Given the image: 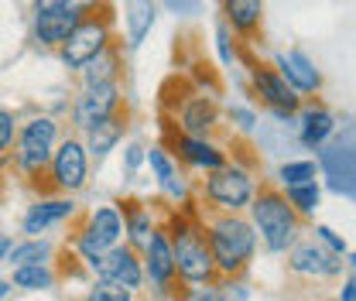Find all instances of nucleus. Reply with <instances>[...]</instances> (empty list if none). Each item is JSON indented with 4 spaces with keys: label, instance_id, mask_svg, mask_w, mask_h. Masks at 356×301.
Masks as SVG:
<instances>
[{
    "label": "nucleus",
    "instance_id": "obj_1",
    "mask_svg": "<svg viewBox=\"0 0 356 301\" xmlns=\"http://www.w3.org/2000/svg\"><path fill=\"white\" fill-rule=\"evenodd\" d=\"M206 243H209V254H213V263H216V274H222V277H240L250 267V260H254L257 236H254L250 222L236 219L233 213H222L220 219L209 222Z\"/></svg>",
    "mask_w": 356,
    "mask_h": 301
},
{
    "label": "nucleus",
    "instance_id": "obj_2",
    "mask_svg": "<svg viewBox=\"0 0 356 301\" xmlns=\"http://www.w3.org/2000/svg\"><path fill=\"white\" fill-rule=\"evenodd\" d=\"M168 243H172V260H175V274L188 284H209L216 277V263L206 243V229L188 222V219H172Z\"/></svg>",
    "mask_w": 356,
    "mask_h": 301
},
{
    "label": "nucleus",
    "instance_id": "obj_3",
    "mask_svg": "<svg viewBox=\"0 0 356 301\" xmlns=\"http://www.w3.org/2000/svg\"><path fill=\"white\" fill-rule=\"evenodd\" d=\"M250 202H254L250 213H254V222H257V229H261V236H264L267 250H274V254L288 250V247L295 243V233H298V222H302V219L288 206L284 192H281L277 185L264 181L261 192H257Z\"/></svg>",
    "mask_w": 356,
    "mask_h": 301
},
{
    "label": "nucleus",
    "instance_id": "obj_4",
    "mask_svg": "<svg viewBox=\"0 0 356 301\" xmlns=\"http://www.w3.org/2000/svg\"><path fill=\"white\" fill-rule=\"evenodd\" d=\"M110 42H113V7L106 0H99L86 17L72 28V35L58 44V55H62V62L69 69H83Z\"/></svg>",
    "mask_w": 356,
    "mask_h": 301
},
{
    "label": "nucleus",
    "instance_id": "obj_5",
    "mask_svg": "<svg viewBox=\"0 0 356 301\" xmlns=\"http://www.w3.org/2000/svg\"><path fill=\"white\" fill-rule=\"evenodd\" d=\"M206 199L222 209V213H240L243 206H250L254 199V178L243 172V168H233V165H222L209 174L206 181Z\"/></svg>",
    "mask_w": 356,
    "mask_h": 301
},
{
    "label": "nucleus",
    "instance_id": "obj_6",
    "mask_svg": "<svg viewBox=\"0 0 356 301\" xmlns=\"http://www.w3.org/2000/svg\"><path fill=\"white\" fill-rule=\"evenodd\" d=\"M55 133H58V127L48 117H38V120L24 124L21 137H17V165L28 174H38L51 161V154H55Z\"/></svg>",
    "mask_w": 356,
    "mask_h": 301
},
{
    "label": "nucleus",
    "instance_id": "obj_7",
    "mask_svg": "<svg viewBox=\"0 0 356 301\" xmlns=\"http://www.w3.org/2000/svg\"><path fill=\"white\" fill-rule=\"evenodd\" d=\"M247 65H250V79H254L257 96L264 99L277 117H291L298 110V92L277 76V69H267V65L254 62V58H247Z\"/></svg>",
    "mask_w": 356,
    "mask_h": 301
},
{
    "label": "nucleus",
    "instance_id": "obj_8",
    "mask_svg": "<svg viewBox=\"0 0 356 301\" xmlns=\"http://www.w3.org/2000/svg\"><path fill=\"white\" fill-rule=\"evenodd\" d=\"M96 274H99V281L117 284V288H124V291H131V295L140 288V281H144V267H140V260L134 254V247H110V250L103 254V260H99Z\"/></svg>",
    "mask_w": 356,
    "mask_h": 301
},
{
    "label": "nucleus",
    "instance_id": "obj_9",
    "mask_svg": "<svg viewBox=\"0 0 356 301\" xmlns=\"http://www.w3.org/2000/svg\"><path fill=\"white\" fill-rule=\"evenodd\" d=\"M86 147L72 137L62 140V147L51 154V174H55V185L62 192H79L86 185Z\"/></svg>",
    "mask_w": 356,
    "mask_h": 301
},
{
    "label": "nucleus",
    "instance_id": "obj_10",
    "mask_svg": "<svg viewBox=\"0 0 356 301\" xmlns=\"http://www.w3.org/2000/svg\"><path fill=\"white\" fill-rule=\"evenodd\" d=\"M226 24L243 44L261 42L264 35V0H222Z\"/></svg>",
    "mask_w": 356,
    "mask_h": 301
},
{
    "label": "nucleus",
    "instance_id": "obj_11",
    "mask_svg": "<svg viewBox=\"0 0 356 301\" xmlns=\"http://www.w3.org/2000/svg\"><path fill=\"white\" fill-rule=\"evenodd\" d=\"M322 168L329 174V185L343 195H353V133L346 130V137H336L325 151H322Z\"/></svg>",
    "mask_w": 356,
    "mask_h": 301
},
{
    "label": "nucleus",
    "instance_id": "obj_12",
    "mask_svg": "<svg viewBox=\"0 0 356 301\" xmlns=\"http://www.w3.org/2000/svg\"><path fill=\"white\" fill-rule=\"evenodd\" d=\"M120 110V83L113 86H86V92L76 103V124L83 130L96 127L99 120H106L110 113Z\"/></svg>",
    "mask_w": 356,
    "mask_h": 301
},
{
    "label": "nucleus",
    "instance_id": "obj_13",
    "mask_svg": "<svg viewBox=\"0 0 356 301\" xmlns=\"http://www.w3.org/2000/svg\"><path fill=\"white\" fill-rule=\"evenodd\" d=\"M144 274L158 284V288H172L175 284V260H172V243L165 229H154L147 247H144Z\"/></svg>",
    "mask_w": 356,
    "mask_h": 301
},
{
    "label": "nucleus",
    "instance_id": "obj_14",
    "mask_svg": "<svg viewBox=\"0 0 356 301\" xmlns=\"http://www.w3.org/2000/svg\"><path fill=\"white\" fill-rule=\"evenodd\" d=\"M178 120H181V133H185V137H202V140H206V133L216 127V120H220V106H216L213 96L192 92V96L181 103Z\"/></svg>",
    "mask_w": 356,
    "mask_h": 301
},
{
    "label": "nucleus",
    "instance_id": "obj_15",
    "mask_svg": "<svg viewBox=\"0 0 356 301\" xmlns=\"http://www.w3.org/2000/svg\"><path fill=\"white\" fill-rule=\"evenodd\" d=\"M86 14H83V10H76V7H58V10L35 14V38H38L42 44H48V48H58V44L72 35V28H76Z\"/></svg>",
    "mask_w": 356,
    "mask_h": 301
},
{
    "label": "nucleus",
    "instance_id": "obj_16",
    "mask_svg": "<svg viewBox=\"0 0 356 301\" xmlns=\"http://www.w3.org/2000/svg\"><path fill=\"white\" fill-rule=\"evenodd\" d=\"M277 76L295 92H315V89L322 86V76L315 72V65L302 51H281L277 55Z\"/></svg>",
    "mask_w": 356,
    "mask_h": 301
},
{
    "label": "nucleus",
    "instance_id": "obj_17",
    "mask_svg": "<svg viewBox=\"0 0 356 301\" xmlns=\"http://www.w3.org/2000/svg\"><path fill=\"white\" fill-rule=\"evenodd\" d=\"M291 270L298 274H312V277H329L343 270V260L336 254H325L318 243H298L291 250Z\"/></svg>",
    "mask_w": 356,
    "mask_h": 301
},
{
    "label": "nucleus",
    "instance_id": "obj_18",
    "mask_svg": "<svg viewBox=\"0 0 356 301\" xmlns=\"http://www.w3.org/2000/svg\"><path fill=\"white\" fill-rule=\"evenodd\" d=\"M120 236H124V219H120V213H117L113 206L89 213V222H86V229H83V240L96 243L99 250H110V247H117Z\"/></svg>",
    "mask_w": 356,
    "mask_h": 301
},
{
    "label": "nucleus",
    "instance_id": "obj_19",
    "mask_svg": "<svg viewBox=\"0 0 356 301\" xmlns=\"http://www.w3.org/2000/svg\"><path fill=\"white\" fill-rule=\"evenodd\" d=\"M175 151L181 161H188V165H195V168H209V172H216L226 165V154H222L220 147H213L209 140H202V137H185V133H175Z\"/></svg>",
    "mask_w": 356,
    "mask_h": 301
},
{
    "label": "nucleus",
    "instance_id": "obj_20",
    "mask_svg": "<svg viewBox=\"0 0 356 301\" xmlns=\"http://www.w3.org/2000/svg\"><path fill=\"white\" fill-rule=\"evenodd\" d=\"M120 69H124V62H120V44L113 38L92 62L83 65V79H86V86H113L117 76H120Z\"/></svg>",
    "mask_w": 356,
    "mask_h": 301
},
{
    "label": "nucleus",
    "instance_id": "obj_21",
    "mask_svg": "<svg viewBox=\"0 0 356 301\" xmlns=\"http://www.w3.org/2000/svg\"><path fill=\"white\" fill-rule=\"evenodd\" d=\"M124 130H127V113H110L106 120H99L96 127H89V151L96 154V158H103V154H110L113 147H117V140L124 137Z\"/></svg>",
    "mask_w": 356,
    "mask_h": 301
},
{
    "label": "nucleus",
    "instance_id": "obj_22",
    "mask_svg": "<svg viewBox=\"0 0 356 301\" xmlns=\"http://www.w3.org/2000/svg\"><path fill=\"white\" fill-rule=\"evenodd\" d=\"M65 215H72V202H69V199L38 202V206H31V209H28V215H24V233H28V236H38V233H44V229H48V226L62 222Z\"/></svg>",
    "mask_w": 356,
    "mask_h": 301
},
{
    "label": "nucleus",
    "instance_id": "obj_23",
    "mask_svg": "<svg viewBox=\"0 0 356 301\" xmlns=\"http://www.w3.org/2000/svg\"><path fill=\"white\" fill-rule=\"evenodd\" d=\"M127 42L137 48L144 42V35L154 28V17H158V7L154 0H127Z\"/></svg>",
    "mask_w": 356,
    "mask_h": 301
},
{
    "label": "nucleus",
    "instance_id": "obj_24",
    "mask_svg": "<svg viewBox=\"0 0 356 301\" xmlns=\"http://www.w3.org/2000/svg\"><path fill=\"white\" fill-rule=\"evenodd\" d=\"M332 130H336V120H332V113L325 106H309L305 110V117H302V144L322 147Z\"/></svg>",
    "mask_w": 356,
    "mask_h": 301
},
{
    "label": "nucleus",
    "instance_id": "obj_25",
    "mask_svg": "<svg viewBox=\"0 0 356 301\" xmlns=\"http://www.w3.org/2000/svg\"><path fill=\"white\" fill-rule=\"evenodd\" d=\"M147 161H151V168L158 174L161 188H165L168 195H175V199H185V181L178 178L175 161L165 154V147H151V151H147Z\"/></svg>",
    "mask_w": 356,
    "mask_h": 301
},
{
    "label": "nucleus",
    "instance_id": "obj_26",
    "mask_svg": "<svg viewBox=\"0 0 356 301\" xmlns=\"http://www.w3.org/2000/svg\"><path fill=\"white\" fill-rule=\"evenodd\" d=\"M124 233H131V243L134 247H147V240H151V233H154V226H151V213L144 209V206H137V202H124Z\"/></svg>",
    "mask_w": 356,
    "mask_h": 301
},
{
    "label": "nucleus",
    "instance_id": "obj_27",
    "mask_svg": "<svg viewBox=\"0 0 356 301\" xmlns=\"http://www.w3.org/2000/svg\"><path fill=\"white\" fill-rule=\"evenodd\" d=\"M284 199H288V206H291L298 215H312L315 213V206H318V185H315V181L295 185V188L284 192Z\"/></svg>",
    "mask_w": 356,
    "mask_h": 301
},
{
    "label": "nucleus",
    "instance_id": "obj_28",
    "mask_svg": "<svg viewBox=\"0 0 356 301\" xmlns=\"http://www.w3.org/2000/svg\"><path fill=\"white\" fill-rule=\"evenodd\" d=\"M14 284L17 288H28V291H38L51 284V270L44 263H31V267H14Z\"/></svg>",
    "mask_w": 356,
    "mask_h": 301
},
{
    "label": "nucleus",
    "instance_id": "obj_29",
    "mask_svg": "<svg viewBox=\"0 0 356 301\" xmlns=\"http://www.w3.org/2000/svg\"><path fill=\"white\" fill-rule=\"evenodd\" d=\"M277 178H281L284 188L305 185V181H315V165H312V161H288V165H281Z\"/></svg>",
    "mask_w": 356,
    "mask_h": 301
},
{
    "label": "nucleus",
    "instance_id": "obj_30",
    "mask_svg": "<svg viewBox=\"0 0 356 301\" xmlns=\"http://www.w3.org/2000/svg\"><path fill=\"white\" fill-rule=\"evenodd\" d=\"M44 254H48L44 243L28 240V243H21V247H10V263H14V267H31V263H42Z\"/></svg>",
    "mask_w": 356,
    "mask_h": 301
},
{
    "label": "nucleus",
    "instance_id": "obj_31",
    "mask_svg": "<svg viewBox=\"0 0 356 301\" xmlns=\"http://www.w3.org/2000/svg\"><path fill=\"white\" fill-rule=\"evenodd\" d=\"M14 144V117L7 110H0V154Z\"/></svg>",
    "mask_w": 356,
    "mask_h": 301
},
{
    "label": "nucleus",
    "instance_id": "obj_32",
    "mask_svg": "<svg viewBox=\"0 0 356 301\" xmlns=\"http://www.w3.org/2000/svg\"><path fill=\"white\" fill-rule=\"evenodd\" d=\"M315 233H318V240H322V243H329V247H332V254H336V257H343V254H346V243H343V240H339L329 226H318Z\"/></svg>",
    "mask_w": 356,
    "mask_h": 301
},
{
    "label": "nucleus",
    "instance_id": "obj_33",
    "mask_svg": "<svg viewBox=\"0 0 356 301\" xmlns=\"http://www.w3.org/2000/svg\"><path fill=\"white\" fill-rule=\"evenodd\" d=\"M216 301H247V288H240V284H220Z\"/></svg>",
    "mask_w": 356,
    "mask_h": 301
},
{
    "label": "nucleus",
    "instance_id": "obj_34",
    "mask_svg": "<svg viewBox=\"0 0 356 301\" xmlns=\"http://www.w3.org/2000/svg\"><path fill=\"white\" fill-rule=\"evenodd\" d=\"M220 51H222V62H233V51H229V35H226V28H220Z\"/></svg>",
    "mask_w": 356,
    "mask_h": 301
},
{
    "label": "nucleus",
    "instance_id": "obj_35",
    "mask_svg": "<svg viewBox=\"0 0 356 301\" xmlns=\"http://www.w3.org/2000/svg\"><path fill=\"white\" fill-rule=\"evenodd\" d=\"M356 298V284H353V274L346 277V284H343V298L339 301H353Z\"/></svg>",
    "mask_w": 356,
    "mask_h": 301
},
{
    "label": "nucleus",
    "instance_id": "obj_36",
    "mask_svg": "<svg viewBox=\"0 0 356 301\" xmlns=\"http://www.w3.org/2000/svg\"><path fill=\"white\" fill-rule=\"evenodd\" d=\"M10 247H14V243H10V236H3V233H0V260L10 254Z\"/></svg>",
    "mask_w": 356,
    "mask_h": 301
},
{
    "label": "nucleus",
    "instance_id": "obj_37",
    "mask_svg": "<svg viewBox=\"0 0 356 301\" xmlns=\"http://www.w3.org/2000/svg\"><path fill=\"white\" fill-rule=\"evenodd\" d=\"M192 301H216V298H213V295H202V291H199V295H195Z\"/></svg>",
    "mask_w": 356,
    "mask_h": 301
},
{
    "label": "nucleus",
    "instance_id": "obj_38",
    "mask_svg": "<svg viewBox=\"0 0 356 301\" xmlns=\"http://www.w3.org/2000/svg\"><path fill=\"white\" fill-rule=\"evenodd\" d=\"M3 295H7V281H0V298H3Z\"/></svg>",
    "mask_w": 356,
    "mask_h": 301
}]
</instances>
